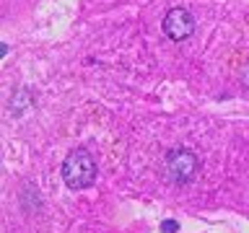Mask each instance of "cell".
Instances as JSON below:
<instances>
[{
    "label": "cell",
    "instance_id": "1",
    "mask_svg": "<svg viewBox=\"0 0 249 233\" xmlns=\"http://www.w3.org/2000/svg\"><path fill=\"white\" fill-rule=\"evenodd\" d=\"M96 179V163H93L89 150H73L65 155L62 161V182H65L70 189H86V186L93 184Z\"/></svg>",
    "mask_w": 249,
    "mask_h": 233
},
{
    "label": "cell",
    "instance_id": "2",
    "mask_svg": "<svg viewBox=\"0 0 249 233\" xmlns=\"http://www.w3.org/2000/svg\"><path fill=\"white\" fill-rule=\"evenodd\" d=\"M166 176L171 179L174 184H187L197 176V168H200V161L190 148H174V150L166 153Z\"/></svg>",
    "mask_w": 249,
    "mask_h": 233
},
{
    "label": "cell",
    "instance_id": "3",
    "mask_svg": "<svg viewBox=\"0 0 249 233\" xmlns=\"http://www.w3.org/2000/svg\"><path fill=\"white\" fill-rule=\"evenodd\" d=\"M161 31L163 36H169L171 42H182L195 31V18L187 8H171L161 21Z\"/></svg>",
    "mask_w": 249,
    "mask_h": 233
},
{
    "label": "cell",
    "instance_id": "4",
    "mask_svg": "<svg viewBox=\"0 0 249 233\" xmlns=\"http://www.w3.org/2000/svg\"><path fill=\"white\" fill-rule=\"evenodd\" d=\"M161 231H163V233H177V231H179V223H177V220H163V223H161Z\"/></svg>",
    "mask_w": 249,
    "mask_h": 233
}]
</instances>
